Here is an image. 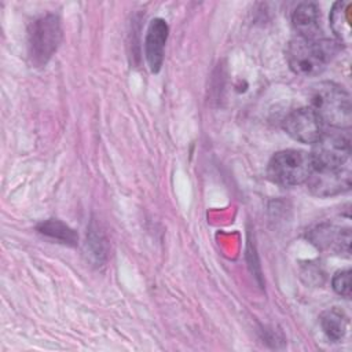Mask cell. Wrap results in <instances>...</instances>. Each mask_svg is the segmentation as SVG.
Masks as SVG:
<instances>
[{"mask_svg":"<svg viewBox=\"0 0 352 352\" xmlns=\"http://www.w3.org/2000/svg\"><path fill=\"white\" fill-rule=\"evenodd\" d=\"M351 4L338 1L333 6L330 12V26L337 37V43L348 44L351 41Z\"/></svg>","mask_w":352,"mask_h":352,"instance_id":"cell-11","label":"cell"},{"mask_svg":"<svg viewBox=\"0 0 352 352\" xmlns=\"http://www.w3.org/2000/svg\"><path fill=\"white\" fill-rule=\"evenodd\" d=\"M40 231L51 238H55V239H59V241H63L65 243L67 242H72L74 243L77 236L74 234L73 230L67 228L63 223L60 221H56V220H48L45 223L41 224L40 227Z\"/></svg>","mask_w":352,"mask_h":352,"instance_id":"cell-13","label":"cell"},{"mask_svg":"<svg viewBox=\"0 0 352 352\" xmlns=\"http://www.w3.org/2000/svg\"><path fill=\"white\" fill-rule=\"evenodd\" d=\"M29 55L34 65L43 66L55 54L62 40L59 18L54 14L34 19L29 26Z\"/></svg>","mask_w":352,"mask_h":352,"instance_id":"cell-4","label":"cell"},{"mask_svg":"<svg viewBox=\"0 0 352 352\" xmlns=\"http://www.w3.org/2000/svg\"><path fill=\"white\" fill-rule=\"evenodd\" d=\"M311 109L318 114L323 125L334 129H348L352 121L349 94L338 84L323 81L312 87L309 94Z\"/></svg>","mask_w":352,"mask_h":352,"instance_id":"cell-2","label":"cell"},{"mask_svg":"<svg viewBox=\"0 0 352 352\" xmlns=\"http://www.w3.org/2000/svg\"><path fill=\"white\" fill-rule=\"evenodd\" d=\"M168 32H169L168 23L161 18L153 19L147 29L146 41H144V54H146V59L150 66V70L153 73H157L162 66Z\"/></svg>","mask_w":352,"mask_h":352,"instance_id":"cell-9","label":"cell"},{"mask_svg":"<svg viewBox=\"0 0 352 352\" xmlns=\"http://www.w3.org/2000/svg\"><path fill=\"white\" fill-rule=\"evenodd\" d=\"M340 43L323 37H294L286 48L289 67L298 76H316L340 50Z\"/></svg>","mask_w":352,"mask_h":352,"instance_id":"cell-1","label":"cell"},{"mask_svg":"<svg viewBox=\"0 0 352 352\" xmlns=\"http://www.w3.org/2000/svg\"><path fill=\"white\" fill-rule=\"evenodd\" d=\"M351 154V140L342 129L323 131L311 153L315 168L342 166Z\"/></svg>","mask_w":352,"mask_h":352,"instance_id":"cell-5","label":"cell"},{"mask_svg":"<svg viewBox=\"0 0 352 352\" xmlns=\"http://www.w3.org/2000/svg\"><path fill=\"white\" fill-rule=\"evenodd\" d=\"M309 239L320 250H329L337 254L349 253V228H340L331 224H319L309 231Z\"/></svg>","mask_w":352,"mask_h":352,"instance_id":"cell-8","label":"cell"},{"mask_svg":"<svg viewBox=\"0 0 352 352\" xmlns=\"http://www.w3.org/2000/svg\"><path fill=\"white\" fill-rule=\"evenodd\" d=\"M292 23L297 30V36L319 37V8L315 3H300L293 14Z\"/></svg>","mask_w":352,"mask_h":352,"instance_id":"cell-10","label":"cell"},{"mask_svg":"<svg viewBox=\"0 0 352 352\" xmlns=\"http://www.w3.org/2000/svg\"><path fill=\"white\" fill-rule=\"evenodd\" d=\"M286 133L297 142L314 144L323 133V122L311 107L290 111L283 120Z\"/></svg>","mask_w":352,"mask_h":352,"instance_id":"cell-7","label":"cell"},{"mask_svg":"<svg viewBox=\"0 0 352 352\" xmlns=\"http://www.w3.org/2000/svg\"><path fill=\"white\" fill-rule=\"evenodd\" d=\"M348 319L338 308H331L320 315V326L324 334L331 341H341L346 331Z\"/></svg>","mask_w":352,"mask_h":352,"instance_id":"cell-12","label":"cell"},{"mask_svg":"<svg viewBox=\"0 0 352 352\" xmlns=\"http://www.w3.org/2000/svg\"><path fill=\"white\" fill-rule=\"evenodd\" d=\"M333 289L344 297H349L351 296V271L349 270H342L338 271L334 276H333Z\"/></svg>","mask_w":352,"mask_h":352,"instance_id":"cell-14","label":"cell"},{"mask_svg":"<svg viewBox=\"0 0 352 352\" xmlns=\"http://www.w3.org/2000/svg\"><path fill=\"white\" fill-rule=\"evenodd\" d=\"M314 169L311 153L287 148L278 151L268 162V177L278 186L293 187L307 182Z\"/></svg>","mask_w":352,"mask_h":352,"instance_id":"cell-3","label":"cell"},{"mask_svg":"<svg viewBox=\"0 0 352 352\" xmlns=\"http://www.w3.org/2000/svg\"><path fill=\"white\" fill-rule=\"evenodd\" d=\"M307 186L311 194L316 197H333L342 194L351 188L349 168H315L307 179Z\"/></svg>","mask_w":352,"mask_h":352,"instance_id":"cell-6","label":"cell"}]
</instances>
